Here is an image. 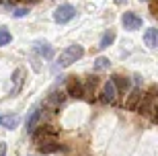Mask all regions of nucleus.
<instances>
[{
	"label": "nucleus",
	"mask_w": 158,
	"mask_h": 156,
	"mask_svg": "<svg viewBox=\"0 0 158 156\" xmlns=\"http://www.w3.org/2000/svg\"><path fill=\"white\" fill-rule=\"evenodd\" d=\"M0 156H6V144H0Z\"/></svg>",
	"instance_id": "22"
},
{
	"label": "nucleus",
	"mask_w": 158,
	"mask_h": 156,
	"mask_svg": "<svg viewBox=\"0 0 158 156\" xmlns=\"http://www.w3.org/2000/svg\"><path fill=\"white\" fill-rule=\"evenodd\" d=\"M10 4H17V2H23V0H8Z\"/></svg>",
	"instance_id": "23"
},
{
	"label": "nucleus",
	"mask_w": 158,
	"mask_h": 156,
	"mask_svg": "<svg viewBox=\"0 0 158 156\" xmlns=\"http://www.w3.org/2000/svg\"><path fill=\"white\" fill-rule=\"evenodd\" d=\"M2 2H4V0H0V4H2Z\"/></svg>",
	"instance_id": "26"
},
{
	"label": "nucleus",
	"mask_w": 158,
	"mask_h": 156,
	"mask_svg": "<svg viewBox=\"0 0 158 156\" xmlns=\"http://www.w3.org/2000/svg\"><path fill=\"white\" fill-rule=\"evenodd\" d=\"M121 23L127 31H138L142 27V17H138L135 12H123Z\"/></svg>",
	"instance_id": "4"
},
{
	"label": "nucleus",
	"mask_w": 158,
	"mask_h": 156,
	"mask_svg": "<svg viewBox=\"0 0 158 156\" xmlns=\"http://www.w3.org/2000/svg\"><path fill=\"white\" fill-rule=\"evenodd\" d=\"M66 95H70V97H74V99H82V97H84V84L78 80L76 76H70V78H68Z\"/></svg>",
	"instance_id": "3"
},
{
	"label": "nucleus",
	"mask_w": 158,
	"mask_h": 156,
	"mask_svg": "<svg viewBox=\"0 0 158 156\" xmlns=\"http://www.w3.org/2000/svg\"><path fill=\"white\" fill-rule=\"evenodd\" d=\"M113 41H115V31H113V29L105 31V33H103V37H101V41H99V49H105V47H109Z\"/></svg>",
	"instance_id": "15"
},
{
	"label": "nucleus",
	"mask_w": 158,
	"mask_h": 156,
	"mask_svg": "<svg viewBox=\"0 0 158 156\" xmlns=\"http://www.w3.org/2000/svg\"><path fill=\"white\" fill-rule=\"evenodd\" d=\"M109 66H111V62H109V58H97L94 60V70L97 72H101V70H109Z\"/></svg>",
	"instance_id": "17"
},
{
	"label": "nucleus",
	"mask_w": 158,
	"mask_h": 156,
	"mask_svg": "<svg viewBox=\"0 0 158 156\" xmlns=\"http://www.w3.org/2000/svg\"><path fill=\"white\" fill-rule=\"evenodd\" d=\"M74 15H76V8L72 4H60L56 11H53V21L60 25L68 23V21H72L74 19Z\"/></svg>",
	"instance_id": "2"
},
{
	"label": "nucleus",
	"mask_w": 158,
	"mask_h": 156,
	"mask_svg": "<svg viewBox=\"0 0 158 156\" xmlns=\"http://www.w3.org/2000/svg\"><path fill=\"white\" fill-rule=\"evenodd\" d=\"M111 80H113V84H115V88H117L119 93H125V91L129 88V80H127V78H123V76H119V74H115Z\"/></svg>",
	"instance_id": "16"
},
{
	"label": "nucleus",
	"mask_w": 158,
	"mask_h": 156,
	"mask_svg": "<svg viewBox=\"0 0 158 156\" xmlns=\"http://www.w3.org/2000/svg\"><path fill=\"white\" fill-rule=\"evenodd\" d=\"M60 150V144L58 142H53V140H43L39 142V152L41 154H52V152Z\"/></svg>",
	"instance_id": "12"
},
{
	"label": "nucleus",
	"mask_w": 158,
	"mask_h": 156,
	"mask_svg": "<svg viewBox=\"0 0 158 156\" xmlns=\"http://www.w3.org/2000/svg\"><path fill=\"white\" fill-rule=\"evenodd\" d=\"M39 121H41V111L33 109V111H31V115H29V119H27V132L35 133V129L39 127Z\"/></svg>",
	"instance_id": "7"
},
{
	"label": "nucleus",
	"mask_w": 158,
	"mask_h": 156,
	"mask_svg": "<svg viewBox=\"0 0 158 156\" xmlns=\"http://www.w3.org/2000/svg\"><path fill=\"white\" fill-rule=\"evenodd\" d=\"M142 101H144V93H142L140 88H134L131 95L127 97V101H125V107H127L129 111H138L140 105H142Z\"/></svg>",
	"instance_id": "5"
},
{
	"label": "nucleus",
	"mask_w": 158,
	"mask_h": 156,
	"mask_svg": "<svg viewBox=\"0 0 158 156\" xmlns=\"http://www.w3.org/2000/svg\"><path fill=\"white\" fill-rule=\"evenodd\" d=\"M35 52L39 53L41 58H45V60L53 58V47L49 45V43H45V41H37L35 43Z\"/></svg>",
	"instance_id": "9"
},
{
	"label": "nucleus",
	"mask_w": 158,
	"mask_h": 156,
	"mask_svg": "<svg viewBox=\"0 0 158 156\" xmlns=\"http://www.w3.org/2000/svg\"><path fill=\"white\" fill-rule=\"evenodd\" d=\"M82 56H84V47L82 45H70V47H66L64 52L60 53L58 66L60 68H68V66H72L74 62H78Z\"/></svg>",
	"instance_id": "1"
},
{
	"label": "nucleus",
	"mask_w": 158,
	"mask_h": 156,
	"mask_svg": "<svg viewBox=\"0 0 158 156\" xmlns=\"http://www.w3.org/2000/svg\"><path fill=\"white\" fill-rule=\"evenodd\" d=\"M23 76H25V70L23 68H17L15 70V74H12V82H15V86H12V95H17L23 86Z\"/></svg>",
	"instance_id": "14"
},
{
	"label": "nucleus",
	"mask_w": 158,
	"mask_h": 156,
	"mask_svg": "<svg viewBox=\"0 0 158 156\" xmlns=\"http://www.w3.org/2000/svg\"><path fill=\"white\" fill-rule=\"evenodd\" d=\"M64 99H66V93H62V91H53V93H49L45 105H49L52 109H56V107H60V105L64 103Z\"/></svg>",
	"instance_id": "10"
},
{
	"label": "nucleus",
	"mask_w": 158,
	"mask_h": 156,
	"mask_svg": "<svg viewBox=\"0 0 158 156\" xmlns=\"http://www.w3.org/2000/svg\"><path fill=\"white\" fill-rule=\"evenodd\" d=\"M154 111H156V121H158V107H156V109H154Z\"/></svg>",
	"instance_id": "25"
},
{
	"label": "nucleus",
	"mask_w": 158,
	"mask_h": 156,
	"mask_svg": "<svg viewBox=\"0 0 158 156\" xmlns=\"http://www.w3.org/2000/svg\"><path fill=\"white\" fill-rule=\"evenodd\" d=\"M97 82H99V80H97L94 76H90V78L86 80V86H84V95H90V93H93L94 86H97Z\"/></svg>",
	"instance_id": "19"
},
{
	"label": "nucleus",
	"mask_w": 158,
	"mask_h": 156,
	"mask_svg": "<svg viewBox=\"0 0 158 156\" xmlns=\"http://www.w3.org/2000/svg\"><path fill=\"white\" fill-rule=\"evenodd\" d=\"M56 133H58V129H56L53 125H41V129H39L37 133H33V136H35L37 144H39V142H43L45 138H53Z\"/></svg>",
	"instance_id": "8"
},
{
	"label": "nucleus",
	"mask_w": 158,
	"mask_h": 156,
	"mask_svg": "<svg viewBox=\"0 0 158 156\" xmlns=\"http://www.w3.org/2000/svg\"><path fill=\"white\" fill-rule=\"evenodd\" d=\"M150 12H152V17L158 19V0H150Z\"/></svg>",
	"instance_id": "20"
},
{
	"label": "nucleus",
	"mask_w": 158,
	"mask_h": 156,
	"mask_svg": "<svg viewBox=\"0 0 158 156\" xmlns=\"http://www.w3.org/2000/svg\"><path fill=\"white\" fill-rule=\"evenodd\" d=\"M21 123V117L17 113H8V115H0V125L4 129H15Z\"/></svg>",
	"instance_id": "6"
},
{
	"label": "nucleus",
	"mask_w": 158,
	"mask_h": 156,
	"mask_svg": "<svg viewBox=\"0 0 158 156\" xmlns=\"http://www.w3.org/2000/svg\"><path fill=\"white\" fill-rule=\"evenodd\" d=\"M31 2H37V0H31Z\"/></svg>",
	"instance_id": "27"
},
{
	"label": "nucleus",
	"mask_w": 158,
	"mask_h": 156,
	"mask_svg": "<svg viewBox=\"0 0 158 156\" xmlns=\"http://www.w3.org/2000/svg\"><path fill=\"white\" fill-rule=\"evenodd\" d=\"M115 2H117V4H123V2H125V0H115Z\"/></svg>",
	"instance_id": "24"
},
{
	"label": "nucleus",
	"mask_w": 158,
	"mask_h": 156,
	"mask_svg": "<svg viewBox=\"0 0 158 156\" xmlns=\"http://www.w3.org/2000/svg\"><path fill=\"white\" fill-rule=\"evenodd\" d=\"M27 12H29V11H27V8H19V11H15V17H25V15H27Z\"/></svg>",
	"instance_id": "21"
},
{
	"label": "nucleus",
	"mask_w": 158,
	"mask_h": 156,
	"mask_svg": "<svg viewBox=\"0 0 158 156\" xmlns=\"http://www.w3.org/2000/svg\"><path fill=\"white\" fill-rule=\"evenodd\" d=\"M140 2H144V0H140Z\"/></svg>",
	"instance_id": "28"
},
{
	"label": "nucleus",
	"mask_w": 158,
	"mask_h": 156,
	"mask_svg": "<svg viewBox=\"0 0 158 156\" xmlns=\"http://www.w3.org/2000/svg\"><path fill=\"white\" fill-rule=\"evenodd\" d=\"M10 31L6 29V27H2V29H0V45H8V43H10Z\"/></svg>",
	"instance_id": "18"
},
{
	"label": "nucleus",
	"mask_w": 158,
	"mask_h": 156,
	"mask_svg": "<svg viewBox=\"0 0 158 156\" xmlns=\"http://www.w3.org/2000/svg\"><path fill=\"white\" fill-rule=\"evenodd\" d=\"M115 97H117V88H115L113 80H109L105 84V88H103V103H113Z\"/></svg>",
	"instance_id": "11"
},
{
	"label": "nucleus",
	"mask_w": 158,
	"mask_h": 156,
	"mask_svg": "<svg viewBox=\"0 0 158 156\" xmlns=\"http://www.w3.org/2000/svg\"><path fill=\"white\" fill-rule=\"evenodd\" d=\"M144 43H146L148 47H158V29H148L146 31V35H144Z\"/></svg>",
	"instance_id": "13"
}]
</instances>
